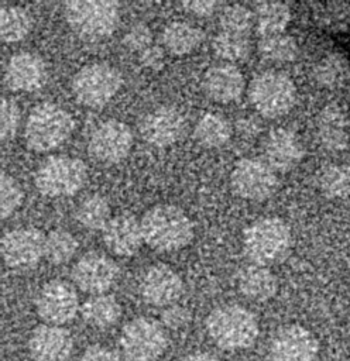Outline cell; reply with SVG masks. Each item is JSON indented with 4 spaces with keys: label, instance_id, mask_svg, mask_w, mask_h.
I'll return each mask as SVG.
<instances>
[{
    "label": "cell",
    "instance_id": "obj_1",
    "mask_svg": "<svg viewBox=\"0 0 350 361\" xmlns=\"http://www.w3.org/2000/svg\"><path fill=\"white\" fill-rule=\"evenodd\" d=\"M144 243L159 252H174L186 247L193 238V223L178 206L159 203L141 217Z\"/></svg>",
    "mask_w": 350,
    "mask_h": 361
},
{
    "label": "cell",
    "instance_id": "obj_2",
    "mask_svg": "<svg viewBox=\"0 0 350 361\" xmlns=\"http://www.w3.org/2000/svg\"><path fill=\"white\" fill-rule=\"evenodd\" d=\"M206 331L222 350L239 351L251 347L258 337V322L253 312L236 303L220 305L206 317Z\"/></svg>",
    "mask_w": 350,
    "mask_h": 361
},
{
    "label": "cell",
    "instance_id": "obj_3",
    "mask_svg": "<svg viewBox=\"0 0 350 361\" xmlns=\"http://www.w3.org/2000/svg\"><path fill=\"white\" fill-rule=\"evenodd\" d=\"M291 245L289 226L275 216L254 220L243 233V250L251 264L264 267L278 264L289 254Z\"/></svg>",
    "mask_w": 350,
    "mask_h": 361
},
{
    "label": "cell",
    "instance_id": "obj_4",
    "mask_svg": "<svg viewBox=\"0 0 350 361\" xmlns=\"http://www.w3.org/2000/svg\"><path fill=\"white\" fill-rule=\"evenodd\" d=\"M75 121L59 104L42 102L28 114L24 127V140L30 149L47 152L64 144L72 134Z\"/></svg>",
    "mask_w": 350,
    "mask_h": 361
},
{
    "label": "cell",
    "instance_id": "obj_5",
    "mask_svg": "<svg viewBox=\"0 0 350 361\" xmlns=\"http://www.w3.org/2000/svg\"><path fill=\"white\" fill-rule=\"evenodd\" d=\"M64 14L69 27L85 39L109 37L120 20V6L113 0H68Z\"/></svg>",
    "mask_w": 350,
    "mask_h": 361
},
{
    "label": "cell",
    "instance_id": "obj_6",
    "mask_svg": "<svg viewBox=\"0 0 350 361\" xmlns=\"http://www.w3.org/2000/svg\"><path fill=\"white\" fill-rule=\"evenodd\" d=\"M248 99L253 107L267 118L286 114L295 104L296 86L289 75L275 69L262 71L248 85Z\"/></svg>",
    "mask_w": 350,
    "mask_h": 361
},
{
    "label": "cell",
    "instance_id": "obj_7",
    "mask_svg": "<svg viewBox=\"0 0 350 361\" xmlns=\"http://www.w3.org/2000/svg\"><path fill=\"white\" fill-rule=\"evenodd\" d=\"M88 178L85 162L76 157L58 154L44 159L35 171L34 183L41 195L68 197L79 192Z\"/></svg>",
    "mask_w": 350,
    "mask_h": 361
},
{
    "label": "cell",
    "instance_id": "obj_8",
    "mask_svg": "<svg viewBox=\"0 0 350 361\" xmlns=\"http://www.w3.org/2000/svg\"><path fill=\"white\" fill-rule=\"evenodd\" d=\"M123 78L120 71L109 62H90L83 65L72 78V93L86 107L107 104L120 90Z\"/></svg>",
    "mask_w": 350,
    "mask_h": 361
},
{
    "label": "cell",
    "instance_id": "obj_9",
    "mask_svg": "<svg viewBox=\"0 0 350 361\" xmlns=\"http://www.w3.org/2000/svg\"><path fill=\"white\" fill-rule=\"evenodd\" d=\"M119 345L127 361H155L167 350L168 337L159 322L140 316L124 324Z\"/></svg>",
    "mask_w": 350,
    "mask_h": 361
},
{
    "label": "cell",
    "instance_id": "obj_10",
    "mask_svg": "<svg viewBox=\"0 0 350 361\" xmlns=\"http://www.w3.org/2000/svg\"><path fill=\"white\" fill-rule=\"evenodd\" d=\"M233 192L246 200H265L278 188L277 171L265 159L246 157L239 159L230 173Z\"/></svg>",
    "mask_w": 350,
    "mask_h": 361
},
{
    "label": "cell",
    "instance_id": "obj_11",
    "mask_svg": "<svg viewBox=\"0 0 350 361\" xmlns=\"http://www.w3.org/2000/svg\"><path fill=\"white\" fill-rule=\"evenodd\" d=\"M133 133L130 127L117 118L100 121L90 133L88 151L90 157L102 164H119L130 154Z\"/></svg>",
    "mask_w": 350,
    "mask_h": 361
},
{
    "label": "cell",
    "instance_id": "obj_12",
    "mask_svg": "<svg viewBox=\"0 0 350 361\" xmlns=\"http://www.w3.org/2000/svg\"><path fill=\"white\" fill-rule=\"evenodd\" d=\"M35 309L47 324L62 326L72 322L80 310L75 286L62 279L47 282L35 300Z\"/></svg>",
    "mask_w": 350,
    "mask_h": 361
},
{
    "label": "cell",
    "instance_id": "obj_13",
    "mask_svg": "<svg viewBox=\"0 0 350 361\" xmlns=\"http://www.w3.org/2000/svg\"><path fill=\"white\" fill-rule=\"evenodd\" d=\"M318 338L301 324H285L275 330L268 343L270 361H315Z\"/></svg>",
    "mask_w": 350,
    "mask_h": 361
},
{
    "label": "cell",
    "instance_id": "obj_14",
    "mask_svg": "<svg viewBox=\"0 0 350 361\" xmlns=\"http://www.w3.org/2000/svg\"><path fill=\"white\" fill-rule=\"evenodd\" d=\"M72 281L82 292L92 295L106 293L119 278V265L103 252L83 254L72 267Z\"/></svg>",
    "mask_w": 350,
    "mask_h": 361
},
{
    "label": "cell",
    "instance_id": "obj_15",
    "mask_svg": "<svg viewBox=\"0 0 350 361\" xmlns=\"http://www.w3.org/2000/svg\"><path fill=\"white\" fill-rule=\"evenodd\" d=\"M44 254L45 235L35 227L13 228L1 238V257L10 268H32L44 258Z\"/></svg>",
    "mask_w": 350,
    "mask_h": 361
},
{
    "label": "cell",
    "instance_id": "obj_16",
    "mask_svg": "<svg viewBox=\"0 0 350 361\" xmlns=\"http://www.w3.org/2000/svg\"><path fill=\"white\" fill-rule=\"evenodd\" d=\"M140 293L145 303L155 307H168L182 296L183 281L169 265L154 264L141 276Z\"/></svg>",
    "mask_w": 350,
    "mask_h": 361
},
{
    "label": "cell",
    "instance_id": "obj_17",
    "mask_svg": "<svg viewBox=\"0 0 350 361\" xmlns=\"http://www.w3.org/2000/svg\"><path fill=\"white\" fill-rule=\"evenodd\" d=\"M48 79V65L45 59L31 51L13 54L4 66V82L14 92H35Z\"/></svg>",
    "mask_w": 350,
    "mask_h": 361
},
{
    "label": "cell",
    "instance_id": "obj_18",
    "mask_svg": "<svg viewBox=\"0 0 350 361\" xmlns=\"http://www.w3.org/2000/svg\"><path fill=\"white\" fill-rule=\"evenodd\" d=\"M185 117L175 106L164 104L150 110L140 123L144 141L155 147L175 144L183 134Z\"/></svg>",
    "mask_w": 350,
    "mask_h": 361
},
{
    "label": "cell",
    "instance_id": "obj_19",
    "mask_svg": "<svg viewBox=\"0 0 350 361\" xmlns=\"http://www.w3.org/2000/svg\"><path fill=\"white\" fill-rule=\"evenodd\" d=\"M28 351L34 361H68L73 338L65 327L44 323L31 331Z\"/></svg>",
    "mask_w": 350,
    "mask_h": 361
},
{
    "label": "cell",
    "instance_id": "obj_20",
    "mask_svg": "<svg viewBox=\"0 0 350 361\" xmlns=\"http://www.w3.org/2000/svg\"><path fill=\"white\" fill-rule=\"evenodd\" d=\"M264 159L278 172H288L299 165L305 149L299 135L286 127L271 130L262 144Z\"/></svg>",
    "mask_w": 350,
    "mask_h": 361
},
{
    "label": "cell",
    "instance_id": "obj_21",
    "mask_svg": "<svg viewBox=\"0 0 350 361\" xmlns=\"http://www.w3.org/2000/svg\"><path fill=\"white\" fill-rule=\"evenodd\" d=\"M315 134L323 149L329 152L343 151L350 141L349 113L337 103L323 106L316 116Z\"/></svg>",
    "mask_w": 350,
    "mask_h": 361
},
{
    "label": "cell",
    "instance_id": "obj_22",
    "mask_svg": "<svg viewBox=\"0 0 350 361\" xmlns=\"http://www.w3.org/2000/svg\"><path fill=\"white\" fill-rule=\"evenodd\" d=\"M102 238L114 255L131 257L138 252L144 243L141 221L127 212L116 214L102 230Z\"/></svg>",
    "mask_w": 350,
    "mask_h": 361
},
{
    "label": "cell",
    "instance_id": "obj_23",
    "mask_svg": "<svg viewBox=\"0 0 350 361\" xmlns=\"http://www.w3.org/2000/svg\"><path fill=\"white\" fill-rule=\"evenodd\" d=\"M202 86L215 102L230 103L240 99L246 89V80L237 65L219 62L206 69Z\"/></svg>",
    "mask_w": 350,
    "mask_h": 361
},
{
    "label": "cell",
    "instance_id": "obj_24",
    "mask_svg": "<svg viewBox=\"0 0 350 361\" xmlns=\"http://www.w3.org/2000/svg\"><path fill=\"white\" fill-rule=\"evenodd\" d=\"M237 286L247 299L265 302L275 296L278 290V281L268 267L250 264L240 269Z\"/></svg>",
    "mask_w": 350,
    "mask_h": 361
},
{
    "label": "cell",
    "instance_id": "obj_25",
    "mask_svg": "<svg viewBox=\"0 0 350 361\" xmlns=\"http://www.w3.org/2000/svg\"><path fill=\"white\" fill-rule=\"evenodd\" d=\"M315 82L325 89H343L350 83V62L339 51L326 52L313 66Z\"/></svg>",
    "mask_w": 350,
    "mask_h": 361
},
{
    "label": "cell",
    "instance_id": "obj_26",
    "mask_svg": "<svg viewBox=\"0 0 350 361\" xmlns=\"http://www.w3.org/2000/svg\"><path fill=\"white\" fill-rule=\"evenodd\" d=\"M205 37L203 30L186 20L169 21L162 30V45L174 55H185L195 51Z\"/></svg>",
    "mask_w": 350,
    "mask_h": 361
},
{
    "label": "cell",
    "instance_id": "obj_27",
    "mask_svg": "<svg viewBox=\"0 0 350 361\" xmlns=\"http://www.w3.org/2000/svg\"><path fill=\"white\" fill-rule=\"evenodd\" d=\"M80 314L86 324L95 329H109L121 316V306L111 295H92L80 306Z\"/></svg>",
    "mask_w": 350,
    "mask_h": 361
},
{
    "label": "cell",
    "instance_id": "obj_28",
    "mask_svg": "<svg viewBox=\"0 0 350 361\" xmlns=\"http://www.w3.org/2000/svg\"><path fill=\"white\" fill-rule=\"evenodd\" d=\"M254 27L260 37L285 32L291 21V8L284 1H260L254 6Z\"/></svg>",
    "mask_w": 350,
    "mask_h": 361
},
{
    "label": "cell",
    "instance_id": "obj_29",
    "mask_svg": "<svg viewBox=\"0 0 350 361\" xmlns=\"http://www.w3.org/2000/svg\"><path fill=\"white\" fill-rule=\"evenodd\" d=\"M196 141L205 148H219L231 137V124L222 114L207 111L203 113L193 128Z\"/></svg>",
    "mask_w": 350,
    "mask_h": 361
},
{
    "label": "cell",
    "instance_id": "obj_30",
    "mask_svg": "<svg viewBox=\"0 0 350 361\" xmlns=\"http://www.w3.org/2000/svg\"><path fill=\"white\" fill-rule=\"evenodd\" d=\"M32 28L30 11L18 4H7L0 8V37L6 42L24 39Z\"/></svg>",
    "mask_w": 350,
    "mask_h": 361
},
{
    "label": "cell",
    "instance_id": "obj_31",
    "mask_svg": "<svg viewBox=\"0 0 350 361\" xmlns=\"http://www.w3.org/2000/svg\"><path fill=\"white\" fill-rule=\"evenodd\" d=\"M312 16L316 24L327 31H344L350 28V0L313 3Z\"/></svg>",
    "mask_w": 350,
    "mask_h": 361
},
{
    "label": "cell",
    "instance_id": "obj_32",
    "mask_svg": "<svg viewBox=\"0 0 350 361\" xmlns=\"http://www.w3.org/2000/svg\"><path fill=\"white\" fill-rule=\"evenodd\" d=\"M75 219L86 230H103L111 219L109 200L100 193L83 197L76 206Z\"/></svg>",
    "mask_w": 350,
    "mask_h": 361
},
{
    "label": "cell",
    "instance_id": "obj_33",
    "mask_svg": "<svg viewBox=\"0 0 350 361\" xmlns=\"http://www.w3.org/2000/svg\"><path fill=\"white\" fill-rule=\"evenodd\" d=\"M316 186L327 199H346L350 196V178L344 165L326 164L316 173Z\"/></svg>",
    "mask_w": 350,
    "mask_h": 361
},
{
    "label": "cell",
    "instance_id": "obj_34",
    "mask_svg": "<svg viewBox=\"0 0 350 361\" xmlns=\"http://www.w3.org/2000/svg\"><path fill=\"white\" fill-rule=\"evenodd\" d=\"M298 51L296 39L286 32L265 35L258 41V52L261 56L275 63L292 62L296 58Z\"/></svg>",
    "mask_w": 350,
    "mask_h": 361
},
{
    "label": "cell",
    "instance_id": "obj_35",
    "mask_svg": "<svg viewBox=\"0 0 350 361\" xmlns=\"http://www.w3.org/2000/svg\"><path fill=\"white\" fill-rule=\"evenodd\" d=\"M212 48L223 62L236 63L244 61L251 52V42L246 34L219 31L213 38Z\"/></svg>",
    "mask_w": 350,
    "mask_h": 361
},
{
    "label": "cell",
    "instance_id": "obj_36",
    "mask_svg": "<svg viewBox=\"0 0 350 361\" xmlns=\"http://www.w3.org/2000/svg\"><path fill=\"white\" fill-rule=\"evenodd\" d=\"M79 243L75 235L66 230L56 228L45 235V254L48 262L54 265H62L69 262L76 251Z\"/></svg>",
    "mask_w": 350,
    "mask_h": 361
},
{
    "label": "cell",
    "instance_id": "obj_37",
    "mask_svg": "<svg viewBox=\"0 0 350 361\" xmlns=\"http://www.w3.org/2000/svg\"><path fill=\"white\" fill-rule=\"evenodd\" d=\"M219 24L222 31L247 35L254 25V13L244 4L231 3L220 11Z\"/></svg>",
    "mask_w": 350,
    "mask_h": 361
},
{
    "label": "cell",
    "instance_id": "obj_38",
    "mask_svg": "<svg viewBox=\"0 0 350 361\" xmlns=\"http://www.w3.org/2000/svg\"><path fill=\"white\" fill-rule=\"evenodd\" d=\"M24 193L16 178L6 171L0 173V216L1 219L10 217L21 204Z\"/></svg>",
    "mask_w": 350,
    "mask_h": 361
},
{
    "label": "cell",
    "instance_id": "obj_39",
    "mask_svg": "<svg viewBox=\"0 0 350 361\" xmlns=\"http://www.w3.org/2000/svg\"><path fill=\"white\" fill-rule=\"evenodd\" d=\"M21 111L18 104L11 97H1L0 103V140L1 142H7L14 138L18 127H20Z\"/></svg>",
    "mask_w": 350,
    "mask_h": 361
},
{
    "label": "cell",
    "instance_id": "obj_40",
    "mask_svg": "<svg viewBox=\"0 0 350 361\" xmlns=\"http://www.w3.org/2000/svg\"><path fill=\"white\" fill-rule=\"evenodd\" d=\"M123 44L133 51L141 52L152 44V31L144 23H134L127 28L123 37Z\"/></svg>",
    "mask_w": 350,
    "mask_h": 361
},
{
    "label": "cell",
    "instance_id": "obj_41",
    "mask_svg": "<svg viewBox=\"0 0 350 361\" xmlns=\"http://www.w3.org/2000/svg\"><path fill=\"white\" fill-rule=\"evenodd\" d=\"M162 324L168 329H181L186 326L191 320V313L186 307L179 305H172L165 307V310L161 314Z\"/></svg>",
    "mask_w": 350,
    "mask_h": 361
},
{
    "label": "cell",
    "instance_id": "obj_42",
    "mask_svg": "<svg viewBox=\"0 0 350 361\" xmlns=\"http://www.w3.org/2000/svg\"><path fill=\"white\" fill-rule=\"evenodd\" d=\"M140 62L143 63V66L152 69V71H159L164 65V49L159 45L151 44L150 47H147L145 49H143L140 52Z\"/></svg>",
    "mask_w": 350,
    "mask_h": 361
},
{
    "label": "cell",
    "instance_id": "obj_43",
    "mask_svg": "<svg viewBox=\"0 0 350 361\" xmlns=\"http://www.w3.org/2000/svg\"><path fill=\"white\" fill-rule=\"evenodd\" d=\"M79 361H123V360L116 351L96 344L86 348Z\"/></svg>",
    "mask_w": 350,
    "mask_h": 361
},
{
    "label": "cell",
    "instance_id": "obj_44",
    "mask_svg": "<svg viewBox=\"0 0 350 361\" xmlns=\"http://www.w3.org/2000/svg\"><path fill=\"white\" fill-rule=\"evenodd\" d=\"M182 7L193 16L207 17L217 10L219 3L215 0H186L182 1Z\"/></svg>",
    "mask_w": 350,
    "mask_h": 361
},
{
    "label": "cell",
    "instance_id": "obj_45",
    "mask_svg": "<svg viewBox=\"0 0 350 361\" xmlns=\"http://www.w3.org/2000/svg\"><path fill=\"white\" fill-rule=\"evenodd\" d=\"M182 361H220V360L209 353H192V354H188Z\"/></svg>",
    "mask_w": 350,
    "mask_h": 361
},
{
    "label": "cell",
    "instance_id": "obj_46",
    "mask_svg": "<svg viewBox=\"0 0 350 361\" xmlns=\"http://www.w3.org/2000/svg\"><path fill=\"white\" fill-rule=\"evenodd\" d=\"M344 168H346L347 175H349V178H350V155H349V158H347V161H346V164H344Z\"/></svg>",
    "mask_w": 350,
    "mask_h": 361
},
{
    "label": "cell",
    "instance_id": "obj_47",
    "mask_svg": "<svg viewBox=\"0 0 350 361\" xmlns=\"http://www.w3.org/2000/svg\"><path fill=\"white\" fill-rule=\"evenodd\" d=\"M349 118H350V111H349Z\"/></svg>",
    "mask_w": 350,
    "mask_h": 361
}]
</instances>
